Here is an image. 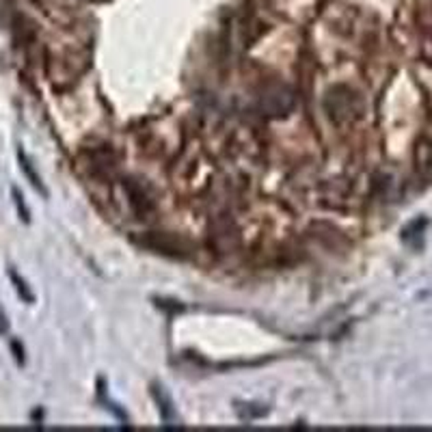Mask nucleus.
Wrapping results in <instances>:
<instances>
[{
    "instance_id": "nucleus-1",
    "label": "nucleus",
    "mask_w": 432,
    "mask_h": 432,
    "mask_svg": "<svg viewBox=\"0 0 432 432\" xmlns=\"http://www.w3.org/2000/svg\"><path fill=\"white\" fill-rule=\"evenodd\" d=\"M327 108L331 117H335L337 121H352L354 117L361 115V102L359 97L348 89V87H337L335 91H331L329 100H327Z\"/></svg>"
},
{
    "instance_id": "nucleus-2",
    "label": "nucleus",
    "mask_w": 432,
    "mask_h": 432,
    "mask_svg": "<svg viewBox=\"0 0 432 432\" xmlns=\"http://www.w3.org/2000/svg\"><path fill=\"white\" fill-rule=\"evenodd\" d=\"M126 191H128V197H130L132 208H134L138 214H148V212L154 210L152 197L145 193V188H143L140 184H136V182H132V179H128V182H126Z\"/></svg>"
},
{
    "instance_id": "nucleus-3",
    "label": "nucleus",
    "mask_w": 432,
    "mask_h": 432,
    "mask_svg": "<svg viewBox=\"0 0 432 432\" xmlns=\"http://www.w3.org/2000/svg\"><path fill=\"white\" fill-rule=\"evenodd\" d=\"M18 160H20V169L24 171V175H26V179L30 182V186L35 188V191H40L44 197H48V191H46V186H44V182H42V177H40V173L35 171V167H32V162H30V158L24 154V150H18Z\"/></svg>"
},
{
    "instance_id": "nucleus-4",
    "label": "nucleus",
    "mask_w": 432,
    "mask_h": 432,
    "mask_svg": "<svg viewBox=\"0 0 432 432\" xmlns=\"http://www.w3.org/2000/svg\"><path fill=\"white\" fill-rule=\"evenodd\" d=\"M9 279H11V283H13V287H16V292H18V296L26 303V305H32L35 303V294L30 292V287H28V283L16 272V268H9Z\"/></svg>"
},
{
    "instance_id": "nucleus-5",
    "label": "nucleus",
    "mask_w": 432,
    "mask_h": 432,
    "mask_svg": "<svg viewBox=\"0 0 432 432\" xmlns=\"http://www.w3.org/2000/svg\"><path fill=\"white\" fill-rule=\"evenodd\" d=\"M154 395H156V402L160 404V415H162L164 424H173V419H175V411H173L171 400L167 398V393L162 391V387H154Z\"/></svg>"
},
{
    "instance_id": "nucleus-6",
    "label": "nucleus",
    "mask_w": 432,
    "mask_h": 432,
    "mask_svg": "<svg viewBox=\"0 0 432 432\" xmlns=\"http://www.w3.org/2000/svg\"><path fill=\"white\" fill-rule=\"evenodd\" d=\"M11 195H13V203H16V208H18V212H20V216H22V221H24V223H30V212H28V208H26V203H24L22 193H20L18 188H11Z\"/></svg>"
},
{
    "instance_id": "nucleus-7",
    "label": "nucleus",
    "mask_w": 432,
    "mask_h": 432,
    "mask_svg": "<svg viewBox=\"0 0 432 432\" xmlns=\"http://www.w3.org/2000/svg\"><path fill=\"white\" fill-rule=\"evenodd\" d=\"M11 350H13V356H16V361L20 366H24V348L18 340H11Z\"/></svg>"
},
{
    "instance_id": "nucleus-8",
    "label": "nucleus",
    "mask_w": 432,
    "mask_h": 432,
    "mask_svg": "<svg viewBox=\"0 0 432 432\" xmlns=\"http://www.w3.org/2000/svg\"><path fill=\"white\" fill-rule=\"evenodd\" d=\"M9 333V318L3 309V305H0V335H7Z\"/></svg>"
}]
</instances>
